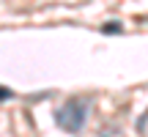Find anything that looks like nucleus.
Here are the masks:
<instances>
[{
    "instance_id": "1",
    "label": "nucleus",
    "mask_w": 148,
    "mask_h": 137,
    "mask_svg": "<svg viewBox=\"0 0 148 137\" xmlns=\"http://www.w3.org/2000/svg\"><path fill=\"white\" fill-rule=\"evenodd\" d=\"M88 118V101L85 99H69L55 110V123L69 134H79Z\"/></svg>"
},
{
    "instance_id": "2",
    "label": "nucleus",
    "mask_w": 148,
    "mask_h": 137,
    "mask_svg": "<svg viewBox=\"0 0 148 137\" xmlns=\"http://www.w3.org/2000/svg\"><path fill=\"white\" fill-rule=\"evenodd\" d=\"M101 30H104V33H118V30H121V25H104Z\"/></svg>"
}]
</instances>
